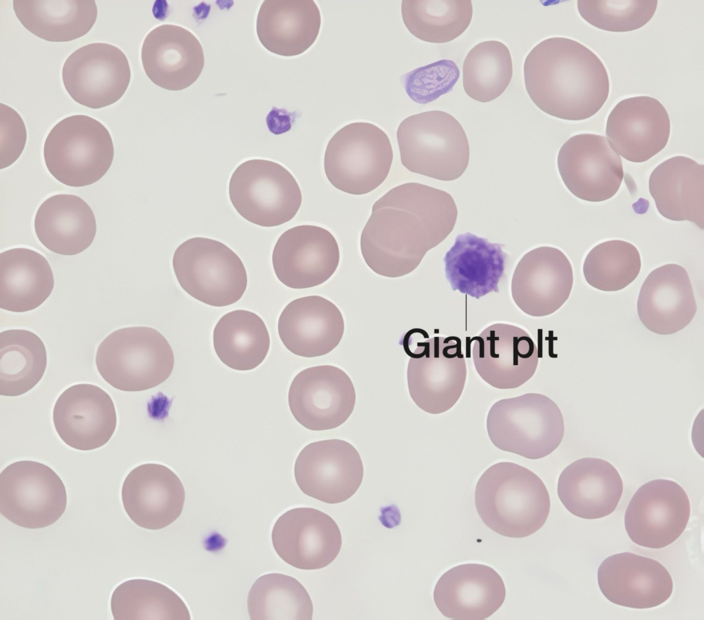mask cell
Instances as JSON below:
<instances>
[{
    "mask_svg": "<svg viewBox=\"0 0 704 620\" xmlns=\"http://www.w3.org/2000/svg\"><path fill=\"white\" fill-rule=\"evenodd\" d=\"M53 423L63 442L79 451L98 448L112 437L117 416L110 395L92 384H77L65 389L53 409Z\"/></svg>",
    "mask_w": 704,
    "mask_h": 620,
    "instance_id": "7402d4cb",
    "label": "cell"
},
{
    "mask_svg": "<svg viewBox=\"0 0 704 620\" xmlns=\"http://www.w3.org/2000/svg\"><path fill=\"white\" fill-rule=\"evenodd\" d=\"M459 76V69L453 61L442 59L409 72L401 79L409 98L427 104L449 92Z\"/></svg>",
    "mask_w": 704,
    "mask_h": 620,
    "instance_id": "f6af8a7d",
    "label": "cell"
},
{
    "mask_svg": "<svg viewBox=\"0 0 704 620\" xmlns=\"http://www.w3.org/2000/svg\"><path fill=\"white\" fill-rule=\"evenodd\" d=\"M21 23L43 40L66 42L85 35L94 25V0H14Z\"/></svg>",
    "mask_w": 704,
    "mask_h": 620,
    "instance_id": "d590c367",
    "label": "cell"
},
{
    "mask_svg": "<svg viewBox=\"0 0 704 620\" xmlns=\"http://www.w3.org/2000/svg\"><path fill=\"white\" fill-rule=\"evenodd\" d=\"M34 226L44 247L64 256L83 252L91 245L96 233L91 207L81 197L66 194L44 200L37 209Z\"/></svg>",
    "mask_w": 704,
    "mask_h": 620,
    "instance_id": "836d02e7",
    "label": "cell"
},
{
    "mask_svg": "<svg viewBox=\"0 0 704 620\" xmlns=\"http://www.w3.org/2000/svg\"><path fill=\"white\" fill-rule=\"evenodd\" d=\"M340 252L334 236L316 225H302L284 231L272 254L279 280L292 289H306L328 280L335 272Z\"/></svg>",
    "mask_w": 704,
    "mask_h": 620,
    "instance_id": "d6986e66",
    "label": "cell"
},
{
    "mask_svg": "<svg viewBox=\"0 0 704 620\" xmlns=\"http://www.w3.org/2000/svg\"><path fill=\"white\" fill-rule=\"evenodd\" d=\"M114 147L110 133L100 121L76 114L57 123L47 134L43 158L60 183L79 187L99 180L110 168Z\"/></svg>",
    "mask_w": 704,
    "mask_h": 620,
    "instance_id": "ba28073f",
    "label": "cell"
},
{
    "mask_svg": "<svg viewBox=\"0 0 704 620\" xmlns=\"http://www.w3.org/2000/svg\"><path fill=\"white\" fill-rule=\"evenodd\" d=\"M393 150L386 133L366 122L350 123L329 141L324 170L337 189L353 195L367 194L388 176Z\"/></svg>",
    "mask_w": 704,
    "mask_h": 620,
    "instance_id": "9c48e42d",
    "label": "cell"
},
{
    "mask_svg": "<svg viewBox=\"0 0 704 620\" xmlns=\"http://www.w3.org/2000/svg\"><path fill=\"white\" fill-rule=\"evenodd\" d=\"M513 75L510 51L503 43L486 41L468 52L462 66V83L466 94L475 101L487 103L500 96Z\"/></svg>",
    "mask_w": 704,
    "mask_h": 620,
    "instance_id": "b9f144b4",
    "label": "cell"
},
{
    "mask_svg": "<svg viewBox=\"0 0 704 620\" xmlns=\"http://www.w3.org/2000/svg\"><path fill=\"white\" fill-rule=\"evenodd\" d=\"M47 366V353L41 339L25 329L0 333V395L14 397L34 387Z\"/></svg>",
    "mask_w": 704,
    "mask_h": 620,
    "instance_id": "74e56055",
    "label": "cell"
},
{
    "mask_svg": "<svg viewBox=\"0 0 704 620\" xmlns=\"http://www.w3.org/2000/svg\"><path fill=\"white\" fill-rule=\"evenodd\" d=\"M573 285L568 258L557 248L543 246L529 251L520 260L512 276L511 292L522 312L544 317L566 302Z\"/></svg>",
    "mask_w": 704,
    "mask_h": 620,
    "instance_id": "44dd1931",
    "label": "cell"
},
{
    "mask_svg": "<svg viewBox=\"0 0 704 620\" xmlns=\"http://www.w3.org/2000/svg\"><path fill=\"white\" fill-rule=\"evenodd\" d=\"M66 506L65 485L48 466L23 460L1 471L0 513L13 524L31 529L47 527L62 516Z\"/></svg>",
    "mask_w": 704,
    "mask_h": 620,
    "instance_id": "7c38bea8",
    "label": "cell"
},
{
    "mask_svg": "<svg viewBox=\"0 0 704 620\" xmlns=\"http://www.w3.org/2000/svg\"><path fill=\"white\" fill-rule=\"evenodd\" d=\"M657 0H578L577 10L589 24L603 30L629 32L645 25L654 16Z\"/></svg>",
    "mask_w": 704,
    "mask_h": 620,
    "instance_id": "ee69618b",
    "label": "cell"
},
{
    "mask_svg": "<svg viewBox=\"0 0 704 620\" xmlns=\"http://www.w3.org/2000/svg\"><path fill=\"white\" fill-rule=\"evenodd\" d=\"M641 267L640 254L632 244L611 240L594 247L583 265L586 281L603 291L621 290L638 276Z\"/></svg>",
    "mask_w": 704,
    "mask_h": 620,
    "instance_id": "7bdbcfd3",
    "label": "cell"
},
{
    "mask_svg": "<svg viewBox=\"0 0 704 620\" xmlns=\"http://www.w3.org/2000/svg\"><path fill=\"white\" fill-rule=\"evenodd\" d=\"M95 362L98 373L111 386L136 392L164 382L172 373L174 355L156 329L130 327L108 335L97 349Z\"/></svg>",
    "mask_w": 704,
    "mask_h": 620,
    "instance_id": "8992f818",
    "label": "cell"
},
{
    "mask_svg": "<svg viewBox=\"0 0 704 620\" xmlns=\"http://www.w3.org/2000/svg\"><path fill=\"white\" fill-rule=\"evenodd\" d=\"M278 333L284 345L292 353L305 358L328 354L339 344L344 320L338 307L319 296L291 301L278 320Z\"/></svg>",
    "mask_w": 704,
    "mask_h": 620,
    "instance_id": "f1b7e54d",
    "label": "cell"
},
{
    "mask_svg": "<svg viewBox=\"0 0 704 620\" xmlns=\"http://www.w3.org/2000/svg\"><path fill=\"white\" fill-rule=\"evenodd\" d=\"M697 310L686 270L667 264L652 271L644 280L637 300L642 324L660 335L676 333L687 326Z\"/></svg>",
    "mask_w": 704,
    "mask_h": 620,
    "instance_id": "83f0119b",
    "label": "cell"
},
{
    "mask_svg": "<svg viewBox=\"0 0 704 620\" xmlns=\"http://www.w3.org/2000/svg\"><path fill=\"white\" fill-rule=\"evenodd\" d=\"M288 405L295 420L311 431H326L343 424L356 402L353 383L342 369L332 365L307 368L293 379Z\"/></svg>",
    "mask_w": 704,
    "mask_h": 620,
    "instance_id": "9a60e30c",
    "label": "cell"
},
{
    "mask_svg": "<svg viewBox=\"0 0 704 620\" xmlns=\"http://www.w3.org/2000/svg\"><path fill=\"white\" fill-rule=\"evenodd\" d=\"M524 77L533 103L564 120L593 116L610 92L601 60L584 45L566 37L548 38L535 45L525 59Z\"/></svg>",
    "mask_w": 704,
    "mask_h": 620,
    "instance_id": "7a4b0ae2",
    "label": "cell"
},
{
    "mask_svg": "<svg viewBox=\"0 0 704 620\" xmlns=\"http://www.w3.org/2000/svg\"><path fill=\"white\" fill-rule=\"evenodd\" d=\"M611 148L626 160L643 163L667 145L670 120L657 99L639 96L619 102L610 112L606 126Z\"/></svg>",
    "mask_w": 704,
    "mask_h": 620,
    "instance_id": "603a6c76",
    "label": "cell"
},
{
    "mask_svg": "<svg viewBox=\"0 0 704 620\" xmlns=\"http://www.w3.org/2000/svg\"><path fill=\"white\" fill-rule=\"evenodd\" d=\"M110 606L115 620L191 619L186 603L177 593L149 579H129L118 585Z\"/></svg>",
    "mask_w": 704,
    "mask_h": 620,
    "instance_id": "f35d334b",
    "label": "cell"
},
{
    "mask_svg": "<svg viewBox=\"0 0 704 620\" xmlns=\"http://www.w3.org/2000/svg\"><path fill=\"white\" fill-rule=\"evenodd\" d=\"M557 161L565 186L584 200L611 198L623 178L621 159L604 136L586 133L570 137L561 147Z\"/></svg>",
    "mask_w": 704,
    "mask_h": 620,
    "instance_id": "e0dca14e",
    "label": "cell"
},
{
    "mask_svg": "<svg viewBox=\"0 0 704 620\" xmlns=\"http://www.w3.org/2000/svg\"><path fill=\"white\" fill-rule=\"evenodd\" d=\"M229 198L237 213L246 220L264 227L292 220L302 202L300 187L281 165L265 159H250L233 173Z\"/></svg>",
    "mask_w": 704,
    "mask_h": 620,
    "instance_id": "8fae6325",
    "label": "cell"
},
{
    "mask_svg": "<svg viewBox=\"0 0 704 620\" xmlns=\"http://www.w3.org/2000/svg\"><path fill=\"white\" fill-rule=\"evenodd\" d=\"M250 619L311 620L313 606L302 584L294 577L269 573L252 586L247 600Z\"/></svg>",
    "mask_w": 704,
    "mask_h": 620,
    "instance_id": "60d3db41",
    "label": "cell"
},
{
    "mask_svg": "<svg viewBox=\"0 0 704 620\" xmlns=\"http://www.w3.org/2000/svg\"><path fill=\"white\" fill-rule=\"evenodd\" d=\"M502 247L469 232L458 234L443 259L452 290L476 299L498 293L506 262Z\"/></svg>",
    "mask_w": 704,
    "mask_h": 620,
    "instance_id": "d6a6232c",
    "label": "cell"
},
{
    "mask_svg": "<svg viewBox=\"0 0 704 620\" xmlns=\"http://www.w3.org/2000/svg\"><path fill=\"white\" fill-rule=\"evenodd\" d=\"M401 161L409 171L434 179L459 178L469 161V145L460 123L451 114L431 110L412 115L399 125Z\"/></svg>",
    "mask_w": 704,
    "mask_h": 620,
    "instance_id": "5b68a950",
    "label": "cell"
},
{
    "mask_svg": "<svg viewBox=\"0 0 704 620\" xmlns=\"http://www.w3.org/2000/svg\"><path fill=\"white\" fill-rule=\"evenodd\" d=\"M293 114L284 109L273 107L266 117V124L269 130L275 134H281L288 131L294 118Z\"/></svg>",
    "mask_w": 704,
    "mask_h": 620,
    "instance_id": "7dc6e473",
    "label": "cell"
},
{
    "mask_svg": "<svg viewBox=\"0 0 704 620\" xmlns=\"http://www.w3.org/2000/svg\"><path fill=\"white\" fill-rule=\"evenodd\" d=\"M486 425L495 447L530 459L551 454L564 434L559 408L551 398L537 393L497 401L488 412Z\"/></svg>",
    "mask_w": 704,
    "mask_h": 620,
    "instance_id": "52a82bcc",
    "label": "cell"
},
{
    "mask_svg": "<svg viewBox=\"0 0 704 620\" xmlns=\"http://www.w3.org/2000/svg\"><path fill=\"white\" fill-rule=\"evenodd\" d=\"M690 512L688 495L680 484L665 479L651 480L631 498L624 515L625 528L634 544L662 548L681 535Z\"/></svg>",
    "mask_w": 704,
    "mask_h": 620,
    "instance_id": "4fadbf2b",
    "label": "cell"
},
{
    "mask_svg": "<svg viewBox=\"0 0 704 620\" xmlns=\"http://www.w3.org/2000/svg\"><path fill=\"white\" fill-rule=\"evenodd\" d=\"M457 216L447 192L418 183L398 185L374 203L361 235L362 256L378 275L405 276L447 237Z\"/></svg>",
    "mask_w": 704,
    "mask_h": 620,
    "instance_id": "6da1fadb",
    "label": "cell"
},
{
    "mask_svg": "<svg viewBox=\"0 0 704 620\" xmlns=\"http://www.w3.org/2000/svg\"><path fill=\"white\" fill-rule=\"evenodd\" d=\"M296 482L306 495L327 504L351 497L359 488L363 465L349 442L330 439L312 442L299 453L294 466Z\"/></svg>",
    "mask_w": 704,
    "mask_h": 620,
    "instance_id": "5bb4252c",
    "label": "cell"
},
{
    "mask_svg": "<svg viewBox=\"0 0 704 620\" xmlns=\"http://www.w3.org/2000/svg\"><path fill=\"white\" fill-rule=\"evenodd\" d=\"M54 285L47 260L30 249L17 247L0 254V308L25 312L42 304Z\"/></svg>",
    "mask_w": 704,
    "mask_h": 620,
    "instance_id": "e575fe53",
    "label": "cell"
},
{
    "mask_svg": "<svg viewBox=\"0 0 704 620\" xmlns=\"http://www.w3.org/2000/svg\"><path fill=\"white\" fill-rule=\"evenodd\" d=\"M623 493L622 479L608 461L595 457L577 459L561 473L557 495L573 515L595 519L611 514Z\"/></svg>",
    "mask_w": 704,
    "mask_h": 620,
    "instance_id": "f546056e",
    "label": "cell"
},
{
    "mask_svg": "<svg viewBox=\"0 0 704 620\" xmlns=\"http://www.w3.org/2000/svg\"><path fill=\"white\" fill-rule=\"evenodd\" d=\"M121 497L132 521L143 528L159 530L181 515L185 491L180 478L169 468L147 463L138 466L127 475Z\"/></svg>",
    "mask_w": 704,
    "mask_h": 620,
    "instance_id": "d4e9b609",
    "label": "cell"
},
{
    "mask_svg": "<svg viewBox=\"0 0 704 620\" xmlns=\"http://www.w3.org/2000/svg\"><path fill=\"white\" fill-rule=\"evenodd\" d=\"M475 505L482 521L504 537L522 538L540 530L551 508L542 479L524 466L501 462L488 468L475 489Z\"/></svg>",
    "mask_w": 704,
    "mask_h": 620,
    "instance_id": "3957f363",
    "label": "cell"
},
{
    "mask_svg": "<svg viewBox=\"0 0 704 620\" xmlns=\"http://www.w3.org/2000/svg\"><path fill=\"white\" fill-rule=\"evenodd\" d=\"M0 169L13 164L22 154L27 141L25 123L12 107L0 103Z\"/></svg>",
    "mask_w": 704,
    "mask_h": 620,
    "instance_id": "bcb514c9",
    "label": "cell"
},
{
    "mask_svg": "<svg viewBox=\"0 0 704 620\" xmlns=\"http://www.w3.org/2000/svg\"><path fill=\"white\" fill-rule=\"evenodd\" d=\"M321 23L320 10L312 0H266L257 14L256 32L269 52L295 56L314 43Z\"/></svg>",
    "mask_w": 704,
    "mask_h": 620,
    "instance_id": "4dcf8cb0",
    "label": "cell"
},
{
    "mask_svg": "<svg viewBox=\"0 0 704 620\" xmlns=\"http://www.w3.org/2000/svg\"><path fill=\"white\" fill-rule=\"evenodd\" d=\"M213 347L220 360L237 371L258 366L270 348V335L263 320L243 309L224 315L213 331Z\"/></svg>",
    "mask_w": 704,
    "mask_h": 620,
    "instance_id": "8d00e7d4",
    "label": "cell"
},
{
    "mask_svg": "<svg viewBox=\"0 0 704 620\" xmlns=\"http://www.w3.org/2000/svg\"><path fill=\"white\" fill-rule=\"evenodd\" d=\"M403 22L416 38L443 43L454 40L469 25L473 7L470 0H403Z\"/></svg>",
    "mask_w": 704,
    "mask_h": 620,
    "instance_id": "ab89813d",
    "label": "cell"
},
{
    "mask_svg": "<svg viewBox=\"0 0 704 620\" xmlns=\"http://www.w3.org/2000/svg\"><path fill=\"white\" fill-rule=\"evenodd\" d=\"M648 187L658 211L664 218L688 220L703 229V165L686 156L672 157L652 171Z\"/></svg>",
    "mask_w": 704,
    "mask_h": 620,
    "instance_id": "1f68e13d",
    "label": "cell"
},
{
    "mask_svg": "<svg viewBox=\"0 0 704 620\" xmlns=\"http://www.w3.org/2000/svg\"><path fill=\"white\" fill-rule=\"evenodd\" d=\"M173 268L181 287L195 299L213 307L237 302L247 287V274L239 257L224 243L194 237L180 244Z\"/></svg>",
    "mask_w": 704,
    "mask_h": 620,
    "instance_id": "30bf717a",
    "label": "cell"
},
{
    "mask_svg": "<svg viewBox=\"0 0 704 620\" xmlns=\"http://www.w3.org/2000/svg\"><path fill=\"white\" fill-rule=\"evenodd\" d=\"M599 589L610 602L646 609L665 602L673 591L672 578L658 561L632 552L606 558L597 571Z\"/></svg>",
    "mask_w": 704,
    "mask_h": 620,
    "instance_id": "cb8c5ba5",
    "label": "cell"
},
{
    "mask_svg": "<svg viewBox=\"0 0 704 620\" xmlns=\"http://www.w3.org/2000/svg\"><path fill=\"white\" fill-rule=\"evenodd\" d=\"M500 575L491 567L465 564L445 572L434 590V600L445 617L456 620L485 619L496 612L505 599Z\"/></svg>",
    "mask_w": 704,
    "mask_h": 620,
    "instance_id": "4316f807",
    "label": "cell"
},
{
    "mask_svg": "<svg viewBox=\"0 0 704 620\" xmlns=\"http://www.w3.org/2000/svg\"><path fill=\"white\" fill-rule=\"evenodd\" d=\"M272 544L279 557L301 570H317L339 555L342 538L334 519L316 508L290 509L275 521Z\"/></svg>",
    "mask_w": 704,
    "mask_h": 620,
    "instance_id": "ac0fdd59",
    "label": "cell"
},
{
    "mask_svg": "<svg viewBox=\"0 0 704 620\" xmlns=\"http://www.w3.org/2000/svg\"><path fill=\"white\" fill-rule=\"evenodd\" d=\"M401 344L410 357L407 380L414 403L434 415L449 410L460 399L467 378L460 338H429L425 330L414 328Z\"/></svg>",
    "mask_w": 704,
    "mask_h": 620,
    "instance_id": "277c9868",
    "label": "cell"
},
{
    "mask_svg": "<svg viewBox=\"0 0 704 620\" xmlns=\"http://www.w3.org/2000/svg\"><path fill=\"white\" fill-rule=\"evenodd\" d=\"M141 60L148 78L171 91L191 86L204 65V51L198 38L187 29L173 24L157 26L147 34Z\"/></svg>",
    "mask_w": 704,
    "mask_h": 620,
    "instance_id": "484cf974",
    "label": "cell"
},
{
    "mask_svg": "<svg viewBox=\"0 0 704 620\" xmlns=\"http://www.w3.org/2000/svg\"><path fill=\"white\" fill-rule=\"evenodd\" d=\"M470 342H473L472 357L477 373L494 388H518L537 369L538 349L529 333L517 326L493 324Z\"/></svg>",
    "mask_w": 704,
    "mask_h": 620,
    "instance_id": "ffe728a7",
    "label": "cell"
},
{
    "mask_svg": "<svg viewBox=\"0 0 704 620\" xmlns=\"http://www.w3.org/2000/svg\"><path fill=\"white\" fill-rule=\"evenodd\" d=\"M64 87L78 103L99 109L117 102L128 88L131 70L125 53L106 43L85 45L72 52L62 69Z\"/></svg>",
    "mask_w": 704,
    "mask_h": 620,
    "instance_id": "2e32d148",
    "label": "cell"
}]
</instances>
